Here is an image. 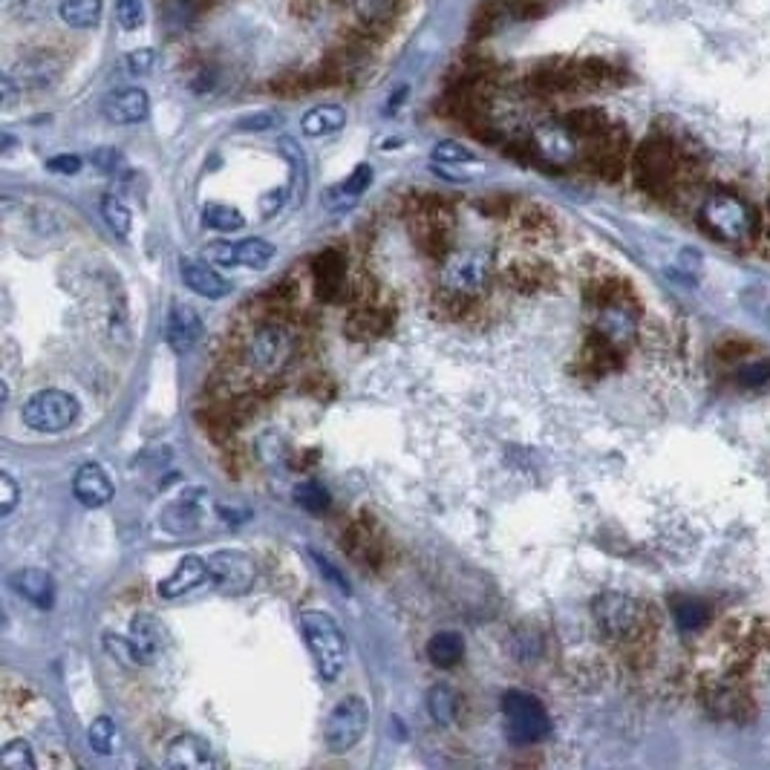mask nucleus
Returning <instances> with one entry per match:
<instances>
[{"mask_svg":"<svg viewBox=\"0 0 770 770\" xmlns=\"http://www.w3.org/2000/svg\"><path fill=\"white\" fill-rule=\"evenodd\" d=\"M47 171L61 173V176H73V173L82 171V156L75 154H61L47 159Z\"/></svg>","mask_w":770,"mask_h":770,"instance_id":"obj_42","label":"nucleus"},{"mask_svg":"<svg viewBox=\"0 0 770 770\" xmlns=\"http://www.w3.org/2000/svg\"><path fill=\"white\" fill-rule=\"evenodd\" d=\"M182 280L194 295L208 297V301H220V297L231 295L229 280L203 260H182Z\"/></svg>","mask_w":770,"mask_h":770,"instance_id":"obj_19","label":"nucleus"},{"mask_svg":"<svg viewBox=\"0 0 770 770\" xmlns=\"http://www.w3.org/2000/svg\"><path fill=\"white\" fill-rule=\"evenodd\" d=\"M430 159L439 164H467L474 162L476 156L474 150H467L462 142H439L433 150H430Z\"/></svg>","mask_w":770,"mask_h":770,"instance_id":"obj_35","label":"nucleus"},{"mask_svg":"<svg viewBox=\"0 0 770 770\" xmlns=\"http://www.w3.org/2000/svg\"><path fill=\"white\" fill-rule=\"evenodd\" d=\"M672 618H675L681 632H698L701 626H707V621H710V607H707L705 600L684 598L675 603Z\"/></svg>","mask_w":770,"mask_h":770,"instance_id":"obj_29","label":"nucleus"},{"mask_svg":"<svg viewBox=\"0 0 770 770\" xmlns=\"http://www.w3.org/2000/svg\"><path fill=\"white\" fill-rule=\"evenodd\" d=\"M311 558H315V563H318V569H320V574H327L329 580L335 583V589L338 591H344V595H350V580H346L344 574L338 572L335 565H332V560L329 558H323V554H318V551H311Z\"/></svg>","mask_w":770,"mask_h":770,"instance_id":"obj_44","label":"nucleus"},{"mask_svg":"<svg viewBox=\"0 0 770 770\" xmlns=\"http://www.w3.org/2000/svg\"><path fill=\"white\" fill-rule=\"evenodd\" d=\"M444 286L451 292H462V295H476L488 286L491 280V257L482 252H462L453 255L451 260L444 262L442 271Z\"/></svg>","mask_w":770,"mask_h":770,"instance_id":"obj_9","label":"nucleus"},{"mask_svg":"<svg viewBox=\"0 0 770 770\" xmlns=\"http://www.w3.org/2000/svg\"><path fill=\"white\" fill-rule=\"evenodd\" d=\"M203 222H206L208 229L231 234V231H240L243 225H246V217L231 206H206V211H203Z\"/></svg>","mask_w":770,"mask_h":770,"instance_id":"obj_31","label":"nucleus"},{"mask_svg":"<svg viewBox=\"0 0 770 770\" xmlns=\"http://www.w3.org/2000/svg\"><path fill=\"white\" fill-rule=\"evenodd\" d=\"M101 113H105L107 122L122 124V127L145 122L150 113L148 93L142 87H115L101 101Z\"/></svg>","mask_w":770,"mask_h":770,"instance_id":"obj_12","label":"nucleus"},{"mask_svg":"<svg viewBox=\"0 0 770 770\" xmlns=\"http://www.w3.org/2000/svg\"><path fill=\"white\" fill-rule=\"evenodd\" d=\"M73 493L84 509H105L113 500V482L99 465H82L73 476Z\"/></svg>","mask_w":770,"mask_h":770,"instance_id":"obj_18","label":"nucleus"},{"mask_svg":"<svg viewBox=\"0 0 770 770\" xmlns=\"http://www.w3.org/2000/svg\"><path fill=\"white\" fill-rule=\"evenodd\" d=\"M292 332L286 327H262L257 329L255 335L248 338L246 350V364L252 372H260V376H274L280 369L286 367L289 355H292Z\"/></svg>","mask_w":770,"mask_h":770,"instance_id":"obj_7","label":"nucleus"},{"mask_svg":"<svg viewBox=\"0 0 770 770\" xmlns=\"http://www.w3.org/2000/svg\"><path fill=\"white\" fill-rule=\"evenodd\" d=\"M369 724V707L364 698L358 696H346L341 698L332 713L327 719V728H323V742L332 754H346L358 745L364 733H367Z\"/></svg>","mask_w":770,"mask_h":770,"instance_id":"obj_6","label":"nucleus"},{"mask_svg":"<svg viewBox=\"0 0 770 770\" xmlns=\"http://www.w3.org/2000/svg\"><path fill=\"white\" fill-rule=\"evenodd\" d=\"M9 586H12L15 595H21V598L29 600L33 607L44 609V612H50L52 603H56V580L44 569H17L9 577Z\"/></svg>","mask_w":770,"mask_h":770,"instance_id":"obj_16","label":"nucleus"},{"mask_svg":"<svg viewBox=\"0 0 770 770\" xmlns=\"http://www.w3.org/2000/svg\"><path fill=\"white\" fill-rule=\"evenodd\" d=\"M208 511H211V497L206 488H188L159 511V528L173 537H185L203 528Z\"/></svg>","mask_w":770,"mask_h":770,"instance_id":"obj_8","label":"nucleus"},{"mask_svg":"<svg viewBox=\"0 0 770 770\" xmlns=\"http://www.w3.org/2000/svg\"><path fill=\"white\" fill-rule=\"evenodd\" d=\"M101 9H105V0H61L58 15L73 29H90V26L99 24Z\"/></svg>","mask_w":770,"mask_h":770,"instance_id":"obj_26","label":"nucleus"},{"mask_svg":"<svg viewBox=\"0 0 770 770\" xmlns=\"http://www.w3.org/2000/svg\"><path fill=\"white\" fill-rule=\"evenodd\" d=\"M208 569H211V580L229 595H243L255 583V563L246 551H213L208 558Z\"/></svg>","mask_w":770,"mask_h":770,"instance_id":"obj_10","label":"nucleus"},{"mask_svg":"<svg viewBox=\"0 0 770 770\" xmlns=\"http://www.w3.org/2000/svg\"><path fill=\"white\" fill-rule=\"evenodd\" d=\"M427 656L439 670H451L465 656V640L460 632H436L433 638L427 640Z\"/></svg>","mask_w":770,"mask_h":770,"instance_id":"obj_24","label":"nucleus"},{"mask_svg":"<svg viewBox=\"0 0 770 770\" xmlns=\"http://www.w3.org/2000/svg\"><path fill=\"white\" fill-rule=\"evenodd\" d=\"M199 338H203V318L197 315V309L173 304V309L168 311V323H164V341H168V346L176 355H185L197 346Z\"/></svg>","mask_w":770,"mask_h":770,"instance_id":"obj_14","label":"nucleus"},{"mask_svg":"<svg viewBox=\"0 0 770 770\" xmlns=\"http://www.w3.org/2000/svg\"><path fill=\"white\" fill-rule=\"evenodd\" d=\"M369 182H372V168L369 164H358L353 171V176L350 180H344L341 185H338L335 191H332V199L341 197V199H358L364 191L369 188Z\"/></svg>","mask_w":770,"mask_h":770,"instance_id":"obj_34","label":"nucleus"},{"mask_svg":"<svg viewBox=\"0 0 770 770\" xmlns=\"http://www.w3.org/2000/svg\"><path fill=\"white\" fill-rule=\"evenodd\" d=\"M164 765L173 770H211V745H208L206 738L194 736V733H180V736L171 738V745H168Z\"/></svg>","mask_w":770,"mask_h":770,"instance_id":"obj_15","label":"nucleus"},{"mask_svg":"<svg viewBox=\"0 0 770 770\" xmlns=\"http://www.w3.org/2000/svg\"><path fill=\"white\" fill-rule=\"evenodd\" d=\"M427 713L436 724H453L456 713H460V696L456 689L448 687V684H436L427 693Z\"/></svg>","mask_w":770,"mask_h":770,"instance_id":"obj_27","label":"nucleus"},{"mask_svg":"<svg viewBox=\"0 0 770 770\" xmlns=\"http://www.w3.org/2000/svg\"><path fill=\"white\" fill-rule=\"evenodd\" d=\"M274 122H278V115L257 113V115H248V119H243V122H240V131H266V127H271Z\"/></svg>","mask_w":770,"mask_h":770,"instance_id":"obj_45","label":"nucleus"},{"mask_svg":"<svg viewBox=\"0 0 770 770\" xmlns=\"http://www.w3.org/2000/svg\"><path fill=\"white\" fill-rule=\"evenodd\" d=\"M101 217H105V222L110 225V231H113L115 237H127L131 234V225H133V217H131V208L124 206L122 197H115V194H107L105 199H101Z\"/></svg>","mask_w":770,"mask_h":770,"instance_id":"obj_30","label":"nucleus"},{"mask_svg":"<svg viewBox=\"0 0 770 770\" xmlns=\"http://www.w3.org/2000/svg\"><path fill=\"white\" fill-rule=\"evenodd\" d=\"M701 222L724 243H747L756 234V211L730 191H713L701 203Z\"/></svg>","mask_w":770,"mask_h":770,"instance_id":"obj_2","label":"nucleus"},{"mask_svg":"<svg viewBox=\"0 0 770 770\" xmlns=\"http://www.w3.org/2000/svg\"><path fill=\"white\" fill-rule=\"evenodd\" d=\"M101 644H105V649L115 658V661H122V664L127 667H139V658H136L131 635H113V632H107L105 638H101Z\"/></svg>","mask_w":770,"mask_h":770,"instance_id":"obj_36","label":"nucleus"},{"mask_svg":"<svg viewBox=\"0 0 770 770\" xmlns=\"http://www.w3.org/2000/svg\"><path fill=\"white\" fill-rule=\"evenodd\" d=\"M306 647L311 652L315 670L323 681H338L346 667V638L338 621L327 612H301L297 618Z\"/></svg>","mask_w":770,"mask_h":770,"instance_id":"obj_1","label":"nucleus"},{"mask_svg":"<svg viewBox=\"0 0 770 770\" xmlns=\"http://www.w3.org/2000/svg\"><path fill=\"white\" fill-rule=\"evenodd\" d=\"M82 407L75 402V395L64 390H38L24 402L21 418L24 425L35 433H61L70 425H75Z\"/></svg>","mask_w":770,"mask_h":770,"instance_id":"obj_4","label":"nucleus"},{"mask_svg":"<svg viewBox=\"0 0 770 770\" xmlns=\"http://www.w3.org/2000/svg\"><path fill=\"white\" fill-rule=\"evenodd\" d=\"M21 500V488L9 474H0V516H9Z\"/></svg>","mask_w":770,"mask_h":770,"instance_id":"obj_40","label":"nucleus"},{"mask_svg":"<svg viewBox=\"0 0 770 770\" xmlns=\"http://www.w3.org/2000/svg\"><path fill=\"white\" fill-rule=\"evenodd\" d=\"M131 640L139 664H154L156 658L162 656L164 630L154 615H136L131 621Z\"/></svg>","mask_w":770,"mask_h":770,"instance_id":"obj_21","label":"nucleus"},{"mask_svg":"<svg viewBox=\"0 0 770 770\" xmlns=\"http://www.w3.org/2000/svg\"><path fill=\"white\" fill-rule=\"evenodd\" d=\"M502 716H505V733L516 745H537L551 733V719L540 698L511 689L502 696Z\"/></svg>","mask_w":770,"mask_h":770,"instance_id":"obj_3","label":"nucleus"},{"mask_svg":"<svg viewBox=\"0 0 770 770\" xmlns=\"http://www.w3.org/2000/svg\"><path fill=\"white\" fill-rule=\"evenodd\" d=\"M93 164H96L101 173H110V176H113V173H119L124 168V156L115 148H99L93 154Z\"/></svg>","mask_w":770,"mask_h":770,"instance_id":"obj_41","label":"nucleus"},{"mask_svg":"<svg viewBox=\"0 0 770 770\" xmlns=\"http://www.w3.org/2000/svg\"><path fill=\"white\" fill-rule=\"evenodd\" d=\"M0 768L3 770H35L33 745H29V742H24V738L9 742V745L0 750Z\"/></svg>","mask_w":770,"mask_h":770,"instance_id":"obj_32","label":"nucleus"},{"mask_svg":"<svg viewBox=\"0 0 770 770\" xmlns=\"http://www.w3.org/2000/svg\"><path fill=\"white\" fill-rule=\"evenodd\" d=\"M283 203H286V191H271L269 197H262V213L269 217V213L278 211Z\"/></svg>","mask_w":770,"mask_h":770,"instance_id":"obj_46","label":"nucleus"},{"mask_svg":"<svg viewBox=\"0 0 770 770\" xmlns=\"http://www.w3.org/2000/svg\"><path fill=\"white\" fill-rule=\"evenodd\" d=\"M206 580H211L208 560L197 558V554H188V558H182L180 563H176V569H173L164 580H159V595H162L164 600H173L185 595V591L197 589V586H203Z\"/></svg>","mask_w":770,"mask_h":770,"instance_id":"obj_17","label":"nucleus"},{"mask_svg":"<svg viewBox=\"0 0 770 770\" xmlns=\"http://www.w3.org/2000/svg\"><path fill=\"white\" fill-rule=\"evenodd\" d=\"M537 150H540L549 162L565 164L577 156V133L572 131V124H542L540 131L534 133Z\"/></svg>","mask_w":770,"mask_h":770,"instance_id":"obj_20","label":"nucleus"},{"mask_svg":"<svg viewBox=\"0 0 770 770\" xmlns=\"http://www.w3.org/2000/svg\"><path fill=\"white\" fill-rule=\"evenodd\" d=\"M115 15H119V24H122L127 33L139 29L142 21H145L142 0H115Z\"/></svg>","mask_w":770,"mask_h":770,"instance_id":"obj_38","label":"nucleus"},{"mask_svg":"<svg viewBox=\"0 0 770 770\" xmlns=\"http://www.w3.org/2000/svg\"><path fill=\"white\" fill-rule=\"evenodd\" d=\"M12 75H17L21 90H24V87L41 90V87H50V84L58 78V64L50 56H33V58H24L21 66H17Z\"/></svg>","mask_w":770,"mask_h":770,"instance_id":"obj_25","label":"nucleus"},{"mask_svg":"<svg viewBox=\"0 0 770 770\" xmlns=\"http://www.w3.org/2000/svg\"><path fill=\"white\" fill-rule=\"evenodd\" d=\"M738 381L745 387H762L770 381V360H750L738 369Z\"/></svg>","mask_w":770,"mask_h":770,"instance_id":"obj_39","label":"nucleus"},{"mask_svg":"<svg viewBox=\"0 0 770 770\" xmlns=\"http://www.w3.org/2000/svg\"><path fill=\"white\" fill-rule=\"evenodd\" d=\"M206 255L220 266H248V269H262L269 266L271 257L278 255V248L269 240L252 237L240 243H220V246L206 248Z\"/></svg>","mask_w":770,"mask_h":770,"instance_id":"obj_13","label":"nucleus"},{"mask_svg":"<svg viewBox=\"0 0 770 770\" xmlns=\"http://www.w3.org/2000/svg\"><path fill=\"white\" fill-rule=\"evenodd\" d=\"M295 493H297V502H301L306 511H311V514H318V511H323L329 505V491L320 482L297 485Z\"/></svg>","mask_w":770,"mask_h":770,"instance_id":"obj_37","label":"nucleus"},{"mask_svg":"<svg viewBox=\"0 0 770 770\" xmlns=\"http://www.w3.org/2000/svg\"><path fill=\"white\" fill-rule=\"evenodd\" d=\"M591 618L607 638L623 640L632 638L644 623V607L630 595L621 591H603L598 598L591 600Z\"/></svg>","mask_w":770,"mask_h":770,"instance_id":"obj_5","label":"nucleus"},{"mask_svg":"<svg viewBox=\"0 0 770 770\" xmlns=\"http://www.w3.org/2000/svg\"><path fill=\"white\" fill-rule=\"evenodd\" d=\"M346 124V110L341 105H318L311 107L309 113L304 115V122H301V131L306 133V136H311V139H318V136H329V133H338L341 127Z\"/></svg>","mask_w":770,"mask_h":770,"instance_id":"obj_23","label":"nucleus"},{"mask_svg":"<svg viewBox=\"0 0 770 770\" xmlns=\"http://www.w3.org/2000/svg\"><path fill=\"white\" fill-rule=\"evenodd\" d=\"M679 173V156L670 142H647L638 154V180L649 191L670 188L672 180Z\"/></svg>","mask_w":770,"mask_h":770,"instance_id":"obj_11","label":"nucleus"},{"mask_svg":"<svg viewBox=\"0 0 770 770\" xmlns=\"http://www.w3.org/2000/svg\"><path fill=\"white\" fill-rule=\"evenodd\" d=\"M598 327L600 335L612 341V344H630L632 338H635V315L630 311V306L612 304L600 311Z\"/></svg>","mask_w":770,"mask_h":770,"instance_id":"obj_22","label":"nucleus"},{"mask_svg":"<svg viewBox=\"0 0 770 770\" xmlns=\"http://www.w3.org/2000/svg\"><path fill=\"white\" fill-rule=\"evenodd\" d=\"M87 738H90V747L99 756H115L122 750V733L115 728V721L110 716H99L93 719L90 730H87Z\"/></svg>","mask_w":770,"mask_h":770,"instance_id":"obj_28","label":"nucleus"},{"mask_svg":"<svg viewBox=\"0 0 770 770\" xmlns=\"http://www.w3.org/2000/svg\"><path fill=\"white\" fill-rule=\"evenodd\" d=\"M154 64H156L154 50H136L124 58V66H127V73H133V75L150 73V70H154Z\"/></svg>","mask_w":770,"mask_h":770,"instance_id":"obj_43","label":"nucleus"},{"mask_svg":"<svg viewBox=\"0 0 770 770\" xmlns=\"http://www.w3.org/2000/svg\"><path fill=\"white\" fill-rule=\"evenodd\" d=\"M395 3L399 0H353V9L364 24H384L393 17Z\"/></svg>","mask_w":770,"mask_h":770,"instance_id":"obj_33","label":"nucleus"}]
</instances>
